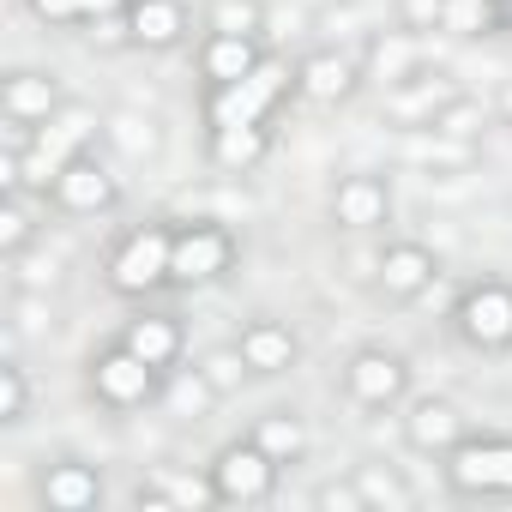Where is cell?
I'll list each match as a JSON object with an SVG mask.
<instances>
[{
    "mask_svg": "<svg viewBox=\"0 0 512 512\" xmlns=\"http://www.w3.org/2000/svg\"><path fill=\"white\" fill-rule=\"evenodd\" d=\"M446 127H452V133H470V127H476V115H470V109H452V121H446Z\"/></svg>",
    "mask_w": 512,
    "mask_h": 512,
    "instance_id": "37",
    "label": "cell"
},
{
    "mask_svg": "<svg viewBox=\"0 0 512 512\" xmlns=\"http://www.w3.org/2000/svg\"><path fill=\"white\" fill-rule=\"evenodd\" d=\"M217 494L223 500H266L272 494V452L266 446H235V452H223Z\"/></svg>",
    "mask_w": 512,
    "mask_h": 512,
    "instance_id": "2",
    "label": "cell"
},
{
    "mask_svg": "<svg viewBox=\"0 0 512 512\" xmlns=\"http://www.w3.org/2000/svg\"><path fill=\"white\" fill-rule=\"evenodd\" d=\"M428 272H434V266H428V253H422V247H398V253H386V284H392V290H404V296H410V290H422V284H428Z\"/></svg>",
    "mask_w": 512,
    "mask_h": 512,
    "instance_id": "18",
    "label": "cell"
},
{
    "mask_svg": "<svg viewBox=\"0 0 512 512\" xmlns=\"http://www.w3.org/2000/svg\"><path fill=\"white\" fill-rule=\"evenodd\" d=\"M302 85H308V97L332 103V97H344V91H350V67H344V61H332V55H320V61H308Z\"/></svg>",
    "mask_w": 512,
    "mask_h": 512,
    "instance_id": "19",
    "label": "cell"
},
{
    "mask_svg": "<svg viewBox=\"0 0 512 512\" xmlns=\"http://www.w3.org/2000/svg\"><path fill=\"white\" fill-rule=\"evenodd\" d=\"M380 217H386V193L374 181L338 187V223H380Z\"/></svg>",
    "mask_w": 512,
    "mask_h": 512,
    "instance_id": "16",
    "label": "cell"
},
{
    "mask_svg": "<svg viewBox=\"0 0 512 512\" xmlns=\"http://www.w3.org/2000/svg\"><path fill=\"white\" fill-rule=\"evenodd\" d=\"M410 440L428 446V452H434V446H452V440H458V416H452L446 404H422V410L410 416Z\"/></svg>",
    "mask_w": 512,
    "mask_h": 512,
    "instance_id": "17",
    "label": "cell"
},
{
    "mask_svg": "<svg viewBox=\"0 0 512 512\" xmlns=\"http://www.w3.org/2000/svg\"><path fill=\"white\" fill-rule=\"evenodd\" d=\"M278 91H284V67H253L247 79H235V85L217 91L211 121L217 127H260V115L278 103Z\"/></svg>",
    "mask_w": 512,
    "mask_h": 512,
    "instance_id": "1",
    "label": "cell"
},
{
    "mask_svg": "<svg viewBox=\"0 0 512 512\" xmlns=\"http://www.w3.org/2000/svg\"><path fill=\"white\" fill-rule=\"evenodd\" d=\"M169 253H175L169 235H157V229L133 235V241L121 247V260H115V284H121V290H151L157 278H169Z\"/></svg>",
    "mask_w": 512,
    "mask_h": 512,
    "instance_id": "4",
    "label": "cell"
},
{
    "mask_svg": "<svg viewBox=\"0 0 512 512\" xmlns=\"http://www.w3.org/2000/svg\"><path fill=\"white\" fill-rule=\"evenodd\" d=\"M127 350H133V356H145L151 368H163V362L181 350V338H175V326H169V320H133Z\"/></svg>",
    "mask_w": 512,
    "mask_h": 512,
    "instance_id": "15",
    "label": "cell"
},
{
    "mask_svg": "<svg viewBox=\"0 0 512 512\" xmlns=\"http://www.w3.org/2000/svg\"><path fill=\"white\" fill-rule=\"evenodd\" d=\"M241 368H247V362H235V356H211V380H217V386H229Z\"/></svg>",
    "mask_w": 512,
    "mask_h": 512,
    "instance_id": "31",
    "label": "cell"
},
{
    "mask_svg": "<svg viewBox=\"0 0 512 512\" xmlns=\"http://www.w3.org/2000/svg\"><path fill=\"white\" fill-rule=\"evenodd\" d=\"M368 500H392V506H404V488L386 482V476H368Z\"/></svg>",
    "mask_w": 512,
    "mask_h": 512,
    "instance_id": "30",
    "label": "cell"
},
{
    "mask_svg": "<svg viewBox=\"0 0 512 512\" xmlns=\"http://www.w3.org/2000/svg\"><path fill=\"white\" fill-rule=\"evenodd\" d=\"M350 386H356V398H368V404H386V398L404 386V368H398L392 356H362V362L350 368Z\"/></svg>",
    "mask_w": 512,
    "mask_h": 512,
    "instance_id": "10",
    "label": "cell"
},
{
    "mask_svg": "<svg viewBox=\"0 0 512 512\" xmlns=\"http://www.w3.org/2000/svg\"><path fill=\"white\" fill-rule=\"evenodd\" d=\"M121 145H127V151H139V145H151V127L139 133V121H121Z\"/></svg>",
    "mask_w": 512,
    "mask_h": 512,
    "instance_id": "33",
    "label": "cell"
},
{
    "mask_svg": "<svg viewBox=\"0 0 512 512\" xmlns=\"http://www.w3.org/2000/svg\"><path fill=\"white\" fill-rule=\"evenodd\" d=\"M211 25H217V37H247L253 25H260V7H253V0H217Z\"/></svg>",
    "mask_w": 512,
    "mask_h": 512,
    "instance_id": "22",
    "label": "cell"
},
{
    "mask_svg": "<svg viewBox=\"0 0 512 512\" xmlns=\"http://www.w3.org/2000/svg\"><path fill=\"white\" fill-rule=\"evenodd\" d=\"M199 404H205V386H199V380H181V386H175V410L187 416V410H199Z\"/></svg>",
    "mask_w": 512,
    "mask_h": 512,
    "instance_id": "29",
    "label": "cell"
},
{
    "mask_svg": "<svg viewBox=\"0 0 512 512\" xmlns=\"http://www.w3.org/2000/svg\"><path fill=\"white\" fill-rule=\"evenodd\" d=\"M260 446H266L272 458H296V452H302V428L284 422V416H266V422H260Z\"/></svg>",
    "mask_w": 512,
    "mask_h": 512,
    "instance_id": "23",
    "label": "cell"
},
{
    "mask_svg": "<svg viewBox=\"0 0 512 512\" xmlns=\"http://www.w3.org/2000/svg\"><path fill=\"white\" fill-rule=\"evenodd\" d=\"M266 151V139H260V127H217V157L229 163V169H241V163H253Z\"/></svg>",
    "mask_w": 512,
    "mask_h": 512,
    "instance_id": "21",
    "label": "cell"
},
{
    "mask_svg": "<svg viewBox=\"0 0 512 512\" xmlns=\"http://www.w3.org/2000/svg\"><path fill=\"white\" fill-rule=\"evenodd\" d=\"M464 332L476 344H506L512 338V296L506 290H476L464 302Z\"/></svg>",
    "mask_w": 512,
    "mask_h": 512,
    "instance_id": "7",
    "label": "cell"
},
{
    "mask_svg": "<svg viewBox=\"0 0 512 512\" xmlns=\"http://www.w3.org/2000/svg\"><path fill=\"white\" fill-rule=\"evenodd\" d=\"M482 25H488V0H452V7H446V31L470 37V31H482Z\"/></svg>",
    "mask_w": 512,
    "mask_h": 512,
    "instance_id": "24",
    "label": "cell"
},
{
    "mask_svg": "<svg viewBox=\"0 0 512 512\" xmlns=\"http://www.w3.org/2000/svg\"><path fill=\"white\" fill-rule=\"evenodd\" d=\"M97 37H103V43H121V37H127V31H121V19H115V13H109V19H97Z\"/></svg>",
    "mask_w": 512,
    "mask_h": 512,
    "instance_id": "34",
    "label": "cell"
},
{
    "mask_svg": "<svg viewBox=\"0 0 512 512\" xmlns=\"http://www.w3.org/2000/svg\"><path fill=\"white\" fill-rule=\"evenodd\" d=\"M0 241H7V247H19V241H25V217H19V211L0 217Z\"/></svg>",
    "mask_w": 512,
    "mask_h": 512,
    "instance_id": "32",
    "label": "cell"
},
{
    "mask_svg": "<svg viewBox=\"0 0 512 512\" xmlns=\"http://www.w3.org/2000/svg\"><path fill=\"white\" fill-rule=\"evenodd\" d=\"M458 488H512V446H470L452 464Z\"/></svg>",
    "mask_w": 512,
    "mask_h": 512,
    "instance_id": "8",
    "label": "cell"
},
{
    "mask_svg": "<svg viewBox=\"0 0 512 512\" xmlns=\"http://www.w3.org/2000/svg\"><path fill=\"white\" fill-rule=\"evenodd\" d=\"M79 7H85V13H91V19H109V13H115V7H121V0H79Z\"/></svg>",
    "mask_w": 512,
    "mask_h": 512,
    "instance_id": "35",
    "label": "cell"
},
{
    "mask_svg": "<svg viewBox=\"0 0 512 512\" xmlns=\"http://www.w3.org/2000/svg\"><path fill=\"white\" fill-rule=\"evenodd\" d=\"M61 199H67L73 211H97V205H109V175L91 169V163H67V175H61Z\"/></svg>",
    "mask_w": 512,
    "mask_h": 512,
    "instance_id": "14",
    "label": "cell"
},
{
    "mask_svg": "<svg viewBox=\"0 0 512 512\" xmlns=\"http://www.w3.org/2000/svg\"><path fill=\"white\" fill-rule=\"evenodd\" d=\"M169 500H181V506H199V500H211V488H205V482H187V476H175V482H169Z\"/></svg>",
    "mask_w": 512,
    "mask_h": 512,
    "instance_id": "27",
    "label": "cell"
},
{
    "mask_svg": "<svg viewBox=\"0 0 512 512\" xmlns=\"http://www.w3.org/2000/svg\"><path fill=\"white\" fill-rule=\"evenodd\" d=\"M49 103H55V85H49V79H31V73H25V79H13V85H7V109H13L19 121L49 115Z\"/></svg>",
    "mask_w": 512,
    "mask_h": 512,
    "instance_id": "20",
    "label": "cell"
},
{
    "mask_svg": "<svg viewBox=\"0 0 512 512\" xmlns=\"http://www.w3.org/2000/svg\"><path fill=\"white\" fill-rule=\"evenodd\" d=\"M175 31H181L175 0H139V7H133V37H139V43L163 49V43H175Z\"/></svg>",
    "mask_w": 512,
    "mask_h": 512,
    "instance_id": "13",
    "label": "cell"
},
{
    "mask_svg": "<svg viewBox=\"0 0 512 512\" xmlns=\"http://www.w3.org/2000/svg\"><path fill=\"white\" fill-rule=\"evenodd\" d=\"M97 392H103L109 404H139V398L151 392V362L133 356V350L103 356V362H97Z\"/></svg>",
    "mask_w": 512,
    "mask_h": 512,
    "instance_id": "6",
    "label": "cell"
},
{
    "mask_svg": "<svg viewBox=\"0 0 512 512\" xmlns=\"http://www.w3.org/2000/svg\"><path fill=\"white\" fill-rule=\"evenodd\" d=\"M31 7H37L43 19H79V13H85L79 0H31Z\"/></svg>",
    "mask_w": 512,
    "mask_h": 512,
    "instance_id": "28",
    "label": "cell"
},
{
    "mask_svg": "<svg viewBox=\"0 0 512 512\" xmlns=\"http://www.w3.org/2000/svg\"><path fill=\"white\" fill-rule=\"evenodd\" d=\"M43 500H49V506L79 512V506H91V500H97V476H91V470H79V464H61V470H49Z\"/></svg>",
    "mask_w": 512,
    "mask_h": 512,
    "instance_id": "11",
    "label": "cell"
},
{
    "mask_svg": "<svg viewBox=\"0 0 512 512\" xmlns=\"http://www.w3.org/2000/svg\"><path fill=\"white\" fill-rule=\"evenodd\" d=\"M410 55H416V49H410L404 37H392V43H380V49H374V73H380V79H398V73L410 67Z\"/></svg>",
    "mask_w": 512,
    "mask_h": 512,
    "instance_id": "25",
    "label": "cell"
},
{
    "mask_svg": "<svg viewBox=\"0 0 512 512\" xmlns=\"http://www.w3.org/2000/svg\"><path fill=\"white\" fill-rule=\"evenodd\" d=\"M91 133V115H67V121H55V127H43L37 133V151H31V163H25V175L31 181H61L67 175V163H73V145Z\"/></svg>",
    "mask_w": 512,
    "mask_h": 512,
    "instance_id": "5",
    "label": "cell"
},
{
    "mask_svg": "<svg viewBox=\"0 0 512 512\" xmlns=\"http://www.w3.org/2000/svg\"><path fill=\"white\" fill-rule=\"evenodd\" d=\"M290 356H296V344H290V332H278V326H253V332L241 338V362L260 368V374L290 368Z\"/></svg>",
    "mask_w": 512,
    "mask_h": 512,
    "instance_id": "9",
    "label": "cell"
},
{
    "mask_svg": "<svg viewBox=\"0 0 512 512\" xmlns=\"http://www.w3.org/2000/svg\"><path fill=\"white\" fill-rule=\"evenodd\" d=\"M223 266H229V235L223 229H187L169 253V278H181V284L217 278Z\"/></svg>",
    "mask_w": 512,
    "mask_h": 512,
    "instance_id": "3",
    "label": "cell"
},
{
    "mask_svg": "<svg viewBox=\"0 0 512 512\" xmlns=\"http://www.w3.org/2000/svg\"><path fill=\"white\" fill-rule=\"evenodd\" d=\"M253 67V49H247V37H217L211 49H205V73L217 79V85H235V79H247Z\"/></svg>",
    "mask_w": 512,
    "mask_h": 512,
    "instance_id": "12",
    "label": "cell"
},
{
    "mask_svg": "<svg viewBox=\"0 0 512 512\" xmlns=\"http://www.w3.org/2000/svg\"><path fill=\"white\" fill-rule=\"evenodd\" d=\"M25 410V380L7 368V374H0V416H19Z\"/></svg>",
    "mask_w": 512,
    "mask_h": 512,
    "instance_id": "26",
    "label": "cell"
},
{
    "mask_svg": "<svg viewBox=\"0 0 512 512\" xmlns=\"http://www.w3.org/2000/svg\"><path fill=\"white\" fill-rule=\"evenodd\" d=\"M326 506H362V494H350V488H326Z\"/></svg>",
    "mask_w": 512,
    "mask_h": 512,
    "instance_id": "36",
    "label": "cell"
}]
</instances>
